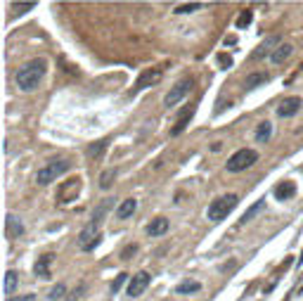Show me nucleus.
<instances>
[{
  "instance_id": "f257e3e1",
  "label": "nucleus",
  "mask_w": 303,
  "mask_h": 301,
  "mask_svg": "<svg viewBox=\"0 0 303 301\" xmlns=\"http://www.w3.org/2000/svg\"><path fill=\"white\" fill-rule=\"evenodd\" d=\"M45 59H31L27 62L24 67L17 71V85H19V90H24V93H31V90H36L38 88V83L43 81V76H45Z\"/></svg>"
},
{
  "instance_id": "f03ea898",
  "label": "nucleus",
  "mask_w": 303,
  "mask_h": 301,
  "mask_svg": "<svg viewBox=\"0 0 303 301\" xmlns=\"http://www.w3.org/2000/svg\"><path fill=\"white\" fill-rule=\"evenodd\" d=\"M237 204H239L237 194H220V197H216L211 204H209L206 216H209V220H213V223H220V220H225L232 211H235V206Z\"/></svg>"
},
{
  "instance_id": "7ed1b4c3",
  "label": "nucleus",
  "mask_w": 303,
  "mask_h": 301,
  "mask_svg": "<svg viewBox=\"0 0 303 301\" xmlns=\"http://www.w3.org/2000/svg\"><path fill=\"white\" fill-rule=\"evenodd\" d=\"M69 162L66 159H55V162H48V164L43 166V168H38V173H36V183L38 185H50V183H55V180L59 178L62 173H66L69 171Z\"/></svg>"
},
{
  "instance_id": "20e7f679",
  "label": "nucleus",
  "mask_w": 303,
  "mask_h": 301,
  "mask_svg": "<svg viewBox=\"0 0 303 301\" xmlns=\"http://www.w3.org/2000/svg\"><path fill=\"white\" fill-rule=\"evenodd\" d=\"M256 162H258V152H256V150H247V147H244V150L235 152V154L227 159V164H225V166H227V171H230V173H242V171H247V168H249V166H253Z\"/></svg>"
},
{
  "instance_id": "39448f33",
  "label": "nucleus",
  "mask_w": 303,
  "mask_h": 301,
  "mask_svg": "<svg viewBox=\"0 0 303 301\" xmlns=\"http://www.w3.org/2000/svg\"><path fill=\"white\" fill-rule=\"evenodd\" d=\"M100 220H90L83 230L79 233V249L81 251H90L100 245Z\"/></svg>"
},
{
  "instance_id": "423d86ee",
  "label": "nucleus",
  "mask_w": 303,
  "mask_h": 301,
  "mask_svg": "<svg viewBox=\"0 0 303 301\" xmlns=\"http://www.w3.org/2000/svg\"><path fill=\"white\" fill-rule=\"evenodd\" d=\"M192 85H194V83H192V79H183V81H178L171 90L166 93V97H164V107H168V109H171V107H175L178 102H183L185 97L192 93Z\"/></svg>"
},
{
  "instance_id": "0eeeda50",
  "label": "nucleus",
  "mask_w": 303,
  "mask_h": 301,
  "mask_svg": "<svg viewBox=\"0 0 303 301\" xmlns=\"http://www.w3.org/2000/svg\"><path fill=\"white\" fill-rule=\"evenodd\" d=\"M161 76H164V71H161V69H145V71L138 76L135 85H133V93H140V90H145V88L157 85V83L161 81Z\"/></svg>"
},
{
  "instance_id": "6e6552de",
  "label": "nucleus",
  "mask_w": 303,
  "mask_h": 301,
  "mask_svg": "<svg viewBox=\"0 0 303 301\" xmlns=\"http://www.w3.org/2000/svg\"><path fill=\"white\" fill-rule=\"evenodd\" d=\"M149 282H152V277H149V273H147V271L135 273L131 277V282H128V289H126V292H128V297H133V299H135V297H140V294L149 287Z\"/></svg>"
},
{
  "instance_id": "1a4fd4ad",
  "label": "nucleus",
  "mask_w": 303,
  "mask_h": 301,
  "mask_svg": "<svg viewBox=\"0 0 303 301\" xmlns=\"http://www.w3.org/2000/svg\"><path fill=\"white\" fill-rule=\"evenodd\" d=\"M301 97L291 95V97H284L282 102H279V107H277V116H282V119H291V116H296L299 109H301Z\"/></svg>"
},
{
  "instance_id": "9d476101",
  "label": "nucleus",
  "mask_w": 303,
  "mask_h": 301,
  "mask_svg": "<svg viewBox=\"0 0 303 301\" xmlns=\"http://www.w3.org/2000/svg\"><path fill=\"white\" fill-rule=\"evenodd\" d=\"M277 48H279V36H268V38L251 53V59H263L265 55L273 57V53H275Z\"/></svg>"
},
{
  "instance_id": "9b49d317",
  "label": "nucleus",
  "mask_w": 303,
  "mask_h": 301,
  "mask_svg": "<svg viewBox=\"0 0 303 301\" xmlns=\"http://www.w3.org/2000/svg\"><path fill=\"white\" fill-rule=\"evenodd\" d=\"M79 192H81V178H69L66 183H62V188L57 192V199L59 202H71Z\"/></svg>"
},
{
  "instance_id": "f8f14e48",
  "label": "nucleus",
  "mask_w": 303,
  "mask_h": 301,
  "mask_svg": "<svg viewBox=\"0 0 303 301\" xmlns=\"http://www.w3.org/2000/svg\"><path fill=\"white\" fill-rule=\"evenodd\" d=\"M5 235H7L10 240H14V237H22V235H24V223L17 219V216L7 214V219H5Z\"/></svg>"
},
{
  "instance_id": "ddd939ff",
  "label": "nucleus",
  "mask_w": 303,
  "mask_h": 301,
  "mask_svg": "<svg viewBox=\"0 0 303 301\" xmlns=\"http://www.w3.org/2000/svg\"><path fill=\"white\" fill-rule=\"evenodd\" d=\"M168 220L164 219V216H159V219H154L152 223H147V235L149 237H161V235L168 233Z\"/></svg>"
},
{
  "instance_id": "4468645a",
  "label": "nucleus",
  "mask_w": 303,
  "mask_h": 301,
  "mask_svg": "<svg viewBox=\"0 0 303 301\" xmlns=\"http://www.w3.org/2000/svg\"><path fill=\"white\" fill-rule=\"evenodd\" d=\"M50 263H53V254H43L38 261H36V266H33V273L36 277H50Z\"/></svg>"
},
{
  "instance_id": "2eb2a0df",
  "label": "nucleus",
  "mask_w": 303,
  "mask_h": 301,
  "mask_svg": "<svg viewBox=\"0 0 303 301\" xmlns=\"http://www.w3.org/2000/svg\"><path fill=\"white\" fill-rule=\"evenodd\" d=\"M275 197L279 202H287L291 197H296V185L291 183V180H284V183H279L275 188Z\"/></svg>"
},
{
  "instance_id": "dca6fc26",
  "label": "nucleus",
  "mask_w": 303,
  "mask_h": 301,
  "mask_svg": "<svg viewBox=\"0 0 303 301\" xmlns=\"http://www.w3.org/2000/svg\"><path fill=\"white\" fill-rule=\"evenodd\" d=\"M135 209H138V199H123L119 204V209H116V219L119 220H126V219H131L133 214H135Z\"/></svg>"
},
{
  "instance_id": "f3484780",
  "label": "nucleus",
  "mask_w": 303,
  "mask_h": 301,
  "mask_svg": "<svg viewBox=\"0 0 303 301\" xmlns=\"http://www.w3.org/2000/svg\"><path fill=\"white\" fill-rule=\"evenodd\" d=\"M192 114H194V107H185L183 111H180V116H178V121H175V126H173L171 136H180L185 128H187V121L192 119Z\"/></svg>"
},
{
  "instance_id": "a211bd4d",
  "label": "nucleus",
  "mask_w": 303,
  "mask_h": 301,
  "mask_svg": "<svg viewBox=\"0 0 303 301\" xmlns=\"http://www.w3.org/2000/svg\"><path fill=\"white\" fill-rule=\"evenodd\" d=\"M270 137H273V123L261 121L258 126H256V142H258V145H265Z\"/></svg>"
},
{
  "instance_id": "6ab92c4d",
  "label": "nucleus",
  "mask_w": 303,
  "mask_h": 301,
  "mask_svg": "<svg viewBox=\"0 0 303 301\" xmlns=\"http://www.w3.org/2000/svg\"><path fill=\"white\" fill-rule=\"evenodd\" d=\"M263 83H268V74H263V71H253V74L247 76L244 88H247V90H253V88H258V85H263Z\"/></svg>"
},
{
  "instance_id": "aec40b11",
  "label": "nucleus",
  "mask_w": 303,
  "mask_h": 301,
  "mask_svg": "<svg viewBox=\"0 0 303 301\" xmlns=\"http://www.w3.org/2000/svg\"><path fill=\"white\" fill-rule=\"evenodd\" d=\"M291 53H294V48H291L289 43H282L275 53H273V57H270V59H273V64H282L284 59H289V57H291Z\"/></svg>"
},
{
  "instance_id": "412c9836",
  "label": "nucleus",
  "mask_w": 303,
  "mask_h": 301,
  "mask_svg": "<svg viewBox=\"0 0 303 301\" xmlns=\"http://www.w3.org/2000/svg\"><path fill=\"white\" fill-rule=\"evenodd\" d=\"M265 209V199H258V202H256V204H251L249 209H247V211H244V216H242V223H249L251 219H253V216H258V214H261V211H263Z\"/></svg>"
},
{
  "instance_id": "4be33fe9",
  "label": "nucleus",
  "mask_w": 303,
  "mask_h": 301,
  "mask_svg": "<svg viewBox=\"0 0 303 301\" xmlns=\"http://www.w3.org/2000/svg\"><path fill=\"white\" fill-rule=\"evenodd\" d=\"M17 285H19V275L14 273V271H7L5 273V294L10 297L14 289H17Z\"/></svg>"
},
{
  "instance_id": "5701e85b",
  "label": "nucleus",
  "mask_w": 303,
  "mask_h": 301,
  "mask_svg": "<svg viewBox=\"0 0 303 301\" xmlns=\"http://www.w3.org/2000/svg\"><path fill=\"white\" fill-rule=\"evenodd\" d=\"M111 204H114V199H102L100 202V206L95 209V214H92V220H100L102 223V219H105V214L111 209Z\"/></svg>"
},
{
  "instance_id": "b1692460",
  "label": "nucleus",
  "mask_w": 303,
  "mask_h": 301,
  "mask_svg": "<svg viewBox=\"0 0 303 301\" xmlns=\"http://www.w3.org/2000/svg\"><path fill=\"white\" fill-rule=\"evenodd\" d=\"M114 178H116V171H114V168H107L105 173L100 176V188H102V190H109V188L114 185Z\"/></svg>"
},
{
  "instance_id": "393cba45",
  "label": "nucleus",
  "mask_w": 303,
  "mask_h": 301,
  "mask_svg": "<svg viewBox=\"0 0 303 301\" xmlns=\"http://www.w3.org/2000/svg\"><path fill=\"white\" fill-rule=\"evenodd\" d=\"M199 289H201L199 282H190V280H187V282H180V285L175 287V292H178V294H194Z\"/></svg>"
},
{
  "instance_id": "a878e982",
  "label": "nucleus",
  "mask_w": 303,
  "mask_h": 301,
  "mask_svg": "<svg viewBox=\"0 0 303 301\" xmlns=\"http://www.w3.org/2000/svg\"><path fill=\"white\" fill-rule=\"evenodd\" d=\"M107 150V140H100V142H95V145H90V147H88V157H95V159H97V157H102V152Z\"/></svg>"
},
{
  "instance_id": "bb28decb",
  "label": "nucleus",
  "mask_w": 303,
  "mask_h": 301,
  "mask_svg": "<svg viewBox=\"0 0 303 301\" xmlns=\"http://www.w3.org/2000/svg\"><path fill=\"white\" fill-rule=\"evenodd\" d=\"M64 294H66V287L62 285V282H59V285H55V287L48 292V299H50V301H57V299H62Z\"/></svg>"
},
{
  "instance_id": "cd10ccee",
  "label": "nucleus",
  "mask_w": 303,
  "mask_h": 301,
  "mask_svg": "<svg viewBox=\"0 0 303 301\" xmlns=\"http://www.w3.org/2000/svg\"><path fill=\"white\" fill-rule=\"evenodd\" d=\"M199 7H201L199 2H187V5H178L173 12L175 14H190V12H194V10H199Z\"/></svg>"
},
{
  "instance_id": "c85d7f7f",
  "label": "nucleus",
  "mask_w": 303,
  "mask_h": 301,
  "mask_svg": "<svg viewBox=\"0 0 303 301\" xmlns=\"http://www.w3.org/2000/svg\"><path fill=\"white\" fill-rule=\"evenodd\" d=\"M251 19H253V14H251V10H244V12L237 17V28H244L251 24Z\"/></svg>"
},
{
  "instance_id": "c756f323",
  "label": "nucleus",
  "mask_w": 303,
  "mask_h": 301,
  "mask_svg": "<svg viewBox=\"0 0 303 301\" xmlns=\"http://www.w3.org/2000/svg\"><path fill=\"white\" fill-rule=\"evenodd\" d=\"M33 7H36V2H14V12L17 14H27Z\"/></svg>"
},
{
  "instance_id": "7c9ffc66",
  "label": "nucleus",
  "mask_w": 303,
  "mask_h": 301,
  "mask_svg": "<svg viewBox=\"0 0 303 301\" xmlns=\"http://www.w3.org/2000/svg\"><path fill=\"white\" fill-rule=\"evenodd\" d=\"M126 277H128V275H126V273H121L119 277L114 280V285H111V292H114V294H116V292H119V289H121V285L126 282Z\"/></svg>"
},
{
  "instance_id": "2f4dec72",
  "label": "nucleus",
  "mask_w": 303,
  "mask_h": 301,
  "mask_svg": "<svg viewBox=\"0 0 303 301\" xmlns=\"http://www.w3.org/2000/svg\"><path fill=\"white\" fill-rule=\"evenodd\" d=\"M5 301H36V294H24V297H7Z\"/></svg>"
},
{
  "instance_id": "473e14b6",
  "label": "nucleus",
  "mask_w": 303,
  "mask_h": 301,
  "mask_svg": "<svg viewBox=\"0 0 303 301\" xmlns=\"http://www.w3.org/2000/svg\"><path fill=\"white\" fill-rule=\"evenodd\" d=\"M81 294H83V285H81L79 289H74V292H71V297H66V301H79Z\"/></svg>"
},
{
  "instance_id": "72a5a7b5",
  "label": "nucleus",
  "mask_w": 303,
  "mask_h": 301,
  "mask_svg": "<svg viewBox=\"0 0 303 301\" xmlns=\"http://www.w3.org/2000/svg\"><path fill=\"white\" fill-rule=\"evenodd\" d=\"M135 251H138V246H135V245L126 246V249H123V254H121V259H128V256H131V254H135Z\"/></svg>"
},
{
  "instance_id": "f704fd0d",
  "label": "nucleus",
  "mask_w": 303,
  "mask_h": 301,
  "mask_svg": "<svg viewBox=\"0 0 303 301\" xmlns=\"http://www.w3.org/2000/svg\"><path fill=\"white\" fill-rule=\"evenodd\" d=\"M218 62H220L223 67H232V59H230L227 55H220V57H218Z\"/></svg>"
},
{
  "instance_id": "c9c22d12",
  "label": "nucleus",
  "mask_w": 303,
  "mask_h": 301,
  "mask_svg": "<svg viewBox=\"0 0 303 301\" xmlns=\"http://www.w3.org/2000/svg\"><path fill=\"white\" fill-rule=\"evenodd\" d=\"M299 266H303V254H301V261H299Z\"/></svg>"
},
{
  "instance_id": "e433bc0d",
  "label": "nucleus",
  "mask_w": 303,
  "mask_h": 301,
  "mask_svg": "<svg viewBox=\"0 0 303 301\" xmlns=\"http://www.w3.org/2000/svg\"><path fill=\"white\" fill-rule=\"evenodd\" d=\"M301 173H303V166H301Z\"/></svg>"
}]
</instances>
